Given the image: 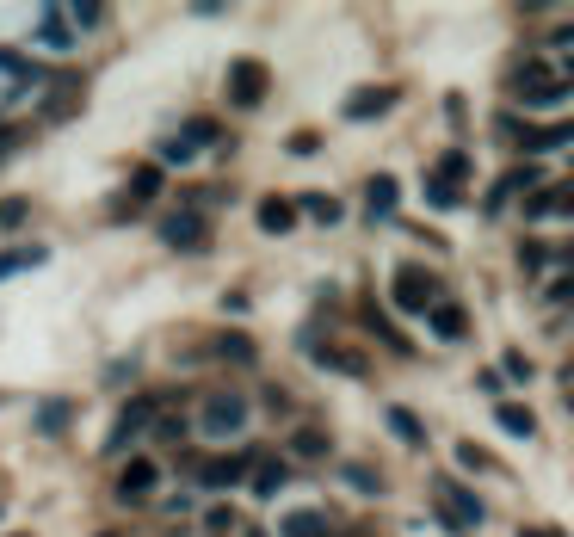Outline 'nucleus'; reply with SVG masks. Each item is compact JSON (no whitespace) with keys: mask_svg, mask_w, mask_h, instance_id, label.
<instances>
[{"mask_svg":"<svg viewBox=\"0 0 574 537\" xmlns=\"http://www.w3.org/2000/svg\"><path fill=\"white\" fill-rule=\"evenodd\" d=\"M433 500H439V513H445V525L451 531H476L488 513H482V500L463 488V482H433Z\"/></svg>","mask_w":574,"mask_h":537,"instance_id":"1","label":"nucleus"},{"mask_svg":"<svg viewBox=\"0 0 574 537\" xmlns=\"http://www.w3.org/2000/svg\"><path fill=\"white\" fill-rule=\"evenodd\" d=\"M513 93L525 99V105H562V93H568V81L556 75V68H544V62H525L519 75H513Z\"/></svg>","mask_w":574,"mask_h":537,"instance_id":"2","label":"nucleus"},{"mask_svg":"<svg viewBox=\"0 0 574 537\" xmlns=\"http://www.w3.org/2000/svg\"><path fill=\"white\" fill-rule=\"evenodd\" d=\"M445 297H439V278L433 272H420V266H402L396 272V309H408V315H426V309H439Z\"/></svg>","mask_w":574,"mask_h":537,"instance_id":"3","label":"nucleus"},{"mask_svg":"<svg viewBox=\"0 0 574 537\" xmlns=\"http://www.w3.org/2000/svg\"><path fill=\"white\" fill-rule=\"evenodd\" d=\"M161 241L173 247V254H204L210 235H204V217L198 210H173V217L161 223Z\"/></svg>","mask_w":574,"mask_h":537,"instance_id":"4","label":"nucleus"},{"mask_svg":"<svg viewBox=\"0 0 574 537\" xmlns=\"http://www.w3.org/2000/svg\"><path fill=\"white\" fill-rule=\"evenodd\" d=\"M247 426V396H235V389H217V396L204 402V433H241Z\"/></svg>","mask_w":574,"mask_h":537,"instance_id":"5","label":"nucleus"},{"mask_svg":"<svg viewBox=\"0 0 574 537\" xmlns=\"http://www.w3.org/2000/svg\"><path fill=\"white\" fill-rule=\"evenodd\" d=\"M229 99L235 105H260L266 99V62H254V56L229 62Z\"/></svg>","mask_w":574,"mask_h":537,"instance_id":"6","label":"nucleus"},{"mask_svg":"<svg viewBox=\"0 0 574 537\" xmlns=\"http://www.w3.org/2000/svg\"><path fill=\"white\" fill-rule=\"evenodd\" d=\"M247 470H254V457H247V451H235V457H204V463H198V482H204V488H235Z\"/></svg>","mask_w":574,"mask_h":537,"instance_id":"7","label":"nucleus"},{"mask_svg":"<svg viewBox=\"0 0 574 537\" xmlns=\"http://www.w3.org/2000/svg\"><path fill=\"white\" fill-rule=\"evenodd\" d=\"M155 482H161V470L149 457H130L124 463V476H118V500H149L155 494Z\"/></svg>","mask_w":574,"mask_h":537,"instance_id":"8","label":"nucleus"},{"mask_svg":"<svg viewBox=\"0 0 574 537\" xmlns=\"http://www.w3.org/2000/svg\"><path fill=\"white\" fill-rule=\"evenodd\" d=\"M149 420H155V402H130V408L118 414V426H112V439H105V451H124V445H130Z\"/></svg>","mask_w":574,"mask_h":537,"instance_id":"9","label":"nucleus"},{"mask_svg":"<svg viewBox=\"0 0 574 537\" xmlns=\"http://www.w3.org/2000/svg\"><path fill=\"white\" fill-rule=\"evenodd\" d=\"M254 217H260L266 235H291V229H297V204H291V198H260Z\"/></svg>","mask_w":574,"mask_h":537,"instance_id":"10","label":"nucleus"},{"mask_svg":"<svg viewBox=\"0 0 574 537\" xmlns=\"http://www.w3.org/2000/svg\"><path fill=\"white\" fill-rule=\"evenodd\" d=\"M389 105H396V87H365V93L346 99V118H377V112H389Z\"/></svg>","mask_w":574,"mask_h":537,"instance_id":"11","label":"nucleus"},{"mask_svg":"<svg viewBox=\"0 0 574 537\" xmlns=\"http://www.w3.org/2000/svg\"><path fill=\"white\" fill-rule=\"evenodd\" d=\"M396 198H402V192H396V179L377 173L371 186H365V210H371V223H377V217H389V210H396Z\"/></svg>","mask_w":574,"mask_h":537,"instance_id":"12","label":"nucleus"},{"mask_svg":"<svg viewBox=\"0 0 574 537\" xmlns=\"http://www.w3.org/2000/svg\"><path fill=\"white\" fill-rule=\"evenodd\" d=\"M426 315H433V334L439 340H463V334H470V315H463L457 303H439V309H426Z\"/></svg>","mask_w":574,"mask_h":537,"instance_id":"13","label":"nucleus"},{"mask_svg":"<svg viewBox=\"0 0 574 537\" xmlns=\"http://www.w3.org/2000/svg\"><path fill=\"white\" fill-rule=\"evenodd\" d=\"M38 38H44L50 50H75V31H68V13H62V7H50V13L38 19Z\"/></svg>","mask_w":574,"mask_h":537,"instance_id":"14","label":"nucleus"},{"mask_svg":"<svg viewBox=\"0 0 574 537\" xmlns=\"http://www.w3.org/2000/svg\"><path fill=\"white\" fill-rule=\"evenodd\" d=\"M284 482H291V463H278V457H266V463H254V494L260 500H272Z\"/></svg>","mask_w":574,"mask_h":537,"instance_id":"15","label":"nucleus"},{"mask_svg":"<svg viewBox=\"0 0 574 537\" xmlns=\"http://www.w3.org/2000/svg\"><path fill=\"white\" fill-rule=\"evenodd\" d=\"M494 414H500V426H507V433H519V439H531V433H537V414H531V408H519V402H500Z\"/></svg>","mask_w":574,"mask_h":537,"instance_id":"16","label":"nucleus"},{"mask_svg":"<svg viewBox=\"0 0 574 537\" xmlns=\"http://www.w3.org/2000/svg\"><path fill=\"white\" fill-rule=\"evenodd\" d=\"M568 210V192H525V217H556Z\"/></svg>","mask_w":574,"mask_h":537,"instance_id":"17","label":"nucleus"},{"mask_svg":"<svg viewBox=\"0 0 574 537\" xmlns=\"http://www.w3.org/2000/svg\"><path fill=\"white\" fill-rule=\"evenodd\" d=\"M389 426H396V439H402V445H426V426H420L408 408H389Z\"/></svg>","mask_w":574,"mask_h":537,"instance_id":"18","label":"nucleus"},{"mask_svg":"<svg viewBox=\"0 0 574 537\" xmlns=\"http://www.w3.org/2000/svg\"><path fill=\"white\" fill-rule=\"evenodd\" d=\"M44 260V247H13V254H0V278H13V272H31Z\"/></svg>","mask_w":574,"mask_h":537,"instance_id":"19","label":"nucleus"},{"mask_svg":"<svg viewBox=\"0 0 574 537\" xmlns=\"http://www.w3.org/2000/svg\"><path fill=\"white\" fill-rule=\"evenodd\" d=\"M278 531H284V537H321L328 525H321V513H309V507H303V513H291V519H284Z\"/></svg>","mask_w":574,"mask_h":537,"instance_id":"20","label":"nucleus"},{"mask_svg":"<svg viewBox=\"0 0 574 537\" xmlns=\"http://www.w3.org/2000/svg\"><path fill=\"white\" fill-rule=\"evenodd\" d=\"M519 142H525L531 155H537V149H556V142H568V124H544V130H525Z\"/></svg>","mask_w":574,"mask_h":537,"instance_id":"21","label":"nucleus"},{"mask_svg":"<svg viewBox=\"0 0 574 537\" xmlns=\"http://www.w3.org/2000/svg\"><path fill=\"white\" fill-rule=\"evenodd\" d=\"M161 192V167H136L130 173V198H155Z\"/></svg>","mask_w":574,"mask_h":537,"instance_id":"22","label":"nucleus"},{"mask_svg":"<svg viewBox=\"0 0 574 537\" xmlns=\"http://www.w3.org/2000/svg\"><path fill=\"white\" fill-rule=\"evenodd\" d=\"M297 210H309V217H321V223H340V198H321V192H309Z\"/></svg>","mask_w":574,"mask_h":537,"instance_id":"23","label":"nucleus"},{"mask_svg":"<svg viewBox=\"0 0 574 537\" xmlns=\"http://www.w3.org/2000/svg\"><path fill=\"white\" fill-rule=\"evenodd\" d=\"M291 451H297V457H328V433H315V426H309V433L291 439Z\"/></svg>","mask_w":574,"mask_h":537,"instance_id":"24","label":"nucleus"},{"mask_svg":"<svg viewBox=\"0 0 574 537\" xmlns=\"http://www.w3.org/2000/svg\"><path fill=\"white\" fill-rule=\"evenodd\" d=\"M179 136H186L192 149H210V142H217V124H210V118H192V124L179 130Z\"/></svg>","mask_w":574,"mask_h":537,"instance_id":"25","label":"nucleus"},{"mask_svg":"<svg viewBox=\"0 0 574 537\" xmlns=\"http://www.w3.org/2000/svg\"><path fill=\"white\" fill-rule=\"evenodd\" d=\"M321 365H334V371H352V377H365V358H358V352H321Z\"/></svg>","mask_w":574,"mask_h":537,"instance_id":"26","label":"nucleus"},{"mask_svg":"<svg viewBox=\"0 0 574 537\" xmlns=\"http://www.w3.org/2000/svg\"><path fill=\"white\" fill-rule=\"evenodd\" d=\"M463 173H470V155H445V161H439V186H457Z\"/></svg>","mask_w":574,"mask_h":537,"instance_id":"27","label":"nucleus"},{"mask_svg":"<svg viewBox=\"0 0 574 537\" xmlns=\"http://www.w3.org/2000/svg\"><path fill=\"white\" fill-rule=\"evenodd\" d=\"M38 420H44V433H62V426H68V402H44Z\"/></svg>","mask_w":574,"mask_h":537,"instance_id":"28","label":"nucleus"},{"mask_svg":"<svg viewBox=\"0 0 574 537\" xmlns=\"http://www.w3.org/2000/svg\"><path fill=\"white\" fill-rule=\"evenodd\" d=\"M346 482H352L358 494H377V488H383V482H377V476L365 470V463H346Z\"/></svg>","mask_w":574,"mask_h":537,"instance_id":"29","label":"nucleus"},{"mask_svg":"<svg viewBox=\"0 0 574 537\" xmlns=\"http://www.w3.org/2000/svg\"><path fill=\"white\" fill-rule=\"evenodd\" d=\"M192 155H198V149H192L186 136H167V142H161V161H192Z\"/></svg>","mask_w":574,"mask_h":537,"instance_id":"30","label":"nucleus"},{"mask_svg":"<svg viewBox=\"0 0 574 537\" xmlns=\"http://www.w3.org/2000/svg\"><path fill=\"white\" fill-rule=\"evenodd\" d=\"M426 204H439V210H451V204H457V186H439V179H426Z\"/></svg>","mask_w":574,"mask_h":537,"instance_id":"31","label":"nucleus"},{"mask_svg":"<svg viewBox=\"0 0 574 537\" xmlns=\"http://www.w3.org/2000/svg\"><path fill=\"white\" fill-rule=\"evenodd\" d=\"M62 13L75 19V25H99V13H105V7H93V0H81V7H62Z\"/></svg>","mask_w":574,"mask_h":537,"instance_id":"32","label":"nucleus"},{"mask_svg":"<svg viewBox=\"0 0 574 537\" xmlns=\"http://www.w3.org/2000/svg\"><path fill=\"white\" fill-rule=\"evenodd\" d=\"M500 371H507V377H531V358L525 352H507V358H500Z\"/></svg>","mask_w":574,"mask_h":537,"instance_id":"33","label":"nucleus"},{"mask_svg":"<svg viewBox=\"0 0 574 537\" xmlns=\"http://www.w3.org/2000/svg\"><path fill=\"white\" fill-rule=\"evenodd\" d=\"M217 352H223V358H241V365H247V358H254V346H247V340H223Z\"/></svg>","mask_w":574,"mask_h":537,"instance_id":"34","label":"nucleus"},{"mask_svg":"<svg viewBox=\"0 0 574 537\" xmlns=\"http://www.w3.org/2000/svg\"><path fill=\"white\" fill-rule=\"evenodd\" d=\"M204 525H210V531H235V513H229V507H217V513L204 519Z\"/></svg>","mask_w":574,"mask_h":537,"instance_id":"35","label":"nucleus"},{"mask_svg":"<svg viewBox=\"0 0 574 537\" xmlns=\"http://www.w3.org/2000/svg\"><path fill=\"white\" fill-rule=\"evenodd\" d=\"M0 223H7V229H19V223H25V204H0Z\"/></svg>","mask_w":574,"mask_h":537,"instance_id":"36","label":"nucleus"},{"mask_svg":"<svg viewBox=\"0 0 574 537\" xmlns=\"http://www.w3.org/2000/svg\"><path fill=\"white\" fill-rule=\"evenodd\" d=\"M13 155V130H0V161H7Z\"/></svg>","mask_w":574,"mask_h":537,"instance_id":"37","label":"nucleus"},{"mask_svg":"<svg viewBox=\"0 0 574 537\" xmlns=\"http://www.w3.org/2000/svg\"><path fill=\"white\" fill-rule=\"evenodd\" d=\"M519 537H562V531H519Z\"/></svg>","mask_w":574,"mask_h":537,"instance_id":"38","label":"nucleus"}]
</instances>
